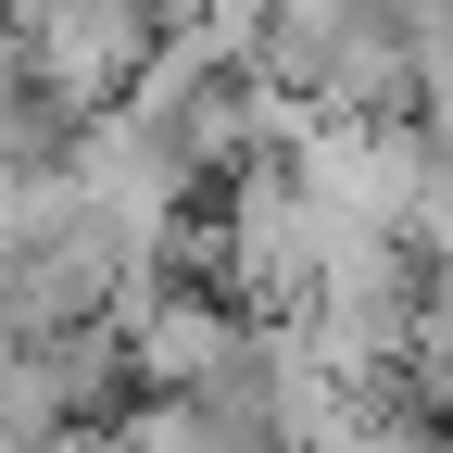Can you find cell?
<instances>
[{
	"instance_id": "cell-1",
	"label": "cell",
	"mask_w": 453,
	"mask_h": 453,
	"mask_svg": "<svg viewBox=\"0 0 453 453\" xmlns=\"http://www.w3.org/2000/svg\"><path fill=\"white\" fill-rule=\"evenodd\" d=\"M13 26H26V50H38V76L64 88V113L127 101L139 64H151V38H164L151 0H13Z\"/></svg>"
},
{
	"instance_id": "cell-2",
	"label": "cell",
	"mask_w": 453,
	"mask_h": 453,
	"mask_svg": "<svg viewBox=\"0 0 453 453\" xmlns=\"http://www.w3.org/2000/svg\"><path fill=\"white\" fill-rule=\"evenodd\" d=\"M378 13H403V0H265V38H252V64H265L277 88L327 101V76L353 64V38H365Z\"/></svg>"
},
{
	"instance_id": "cell-3",
	"label": "cell",
	"mask_w": 453,
	"mask_h": 453,
	"mask_svg": "<svg viewBox=\"0 0 453 453\" xmlns=\"http://www.w3.org/2000/svg\"><path fill=\"white\" fill-rule=\"evenodd\" d=\"M64 139H76V113H64V88L38 76V50H26V26H0V164H64Z\"/></svg>"
},
{
	"instance_id": "cell-4",
	"label": "cell",
	"mask_w": 453,
	"mask_h": 453,
	"mask_svg": "<svg viewBox=\"0 0 453 453\" xmlns=\"http://www.w3.org/2000/svg\"><path fill=\"white\" fill-rule=\"evenodd\" d=\"M416 390H428V403L453 416V265H428V303H416Z\"/></svg>"
},
{
	"instance_id": "cell-5",
	"label": "cell",
	"mask_w": 453,
	"mask_h": 453,
	"mask_svg": "<svg viewBox=\"0 0 453 453\" xmlns=\"http://www.w3.org/2000/svg\"><path fill=\"white\" fill-rule=\"evenodd\" d=\"M403 240L428 252V265H453V151L428 139V164H416V202H403Z\"/></svg>"
},
{
	"instance_id": "cell-6",
	"label": "cell",
	"mask_w": 453,
	"mask_h": 453,
	"mask_svg": "<svg viewBox=\"0 0 453 453\" xmlns=\"http://www.w3.org/2000/svg\"><path fill=\"white\" fill-rule=\"evenodd\" d=\"M151 13H177V0H151Z\"/></svg>"
}]
</instances>
